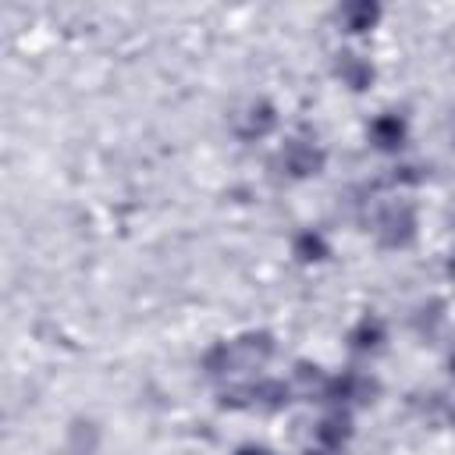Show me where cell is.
<instances>
[{
    "mask_svg": "<svg viewBox=\"0 0 455 455\" xmlns=\"http://www.w3.org/2000/svg\"><path fill=\"white\" fill-rule=\"evenodd\" d=\"M274 341L270 334H242L235 341H220L203 355V370L210 377H224V373H238V370H256L270 359Z\"/></svg>",
    "mask_w": 455,
    "mask_h": 455,
    "instance_id": "6da1fadb",
    "label": "cell"
},
{
    "mask_svg": "<svg viewBox=\"0 0 455 455\" xmlns=\"http://www.w3.org/2000/svg\"><path fill=\"white\" fill-rule=\"evenodd\" d=\"M377 235L387 249H405L416 238V213L409 203H395L377 217Z\"/></svg>",
    "mask_w": 455,
    "mask_h": 455,
    "instance_id": "7a4b0ae2",
    "label": "cell"
},
{
    "mask_svg": "<svg viewBox=\"0 0 455 455\" xmlns=\"http://www.w3.org/2000/svg\"><path fill=\"white\" fill-rule=\"evenodd\" d=\"M277 160H281V167H284L288 178H313V174L323 171V160L327 156H323V149L316 142L291 139V142H284V149L277 153Z\"/></svg>",
    "mask_w": 455,
    "mask_h": 455,
    "instance_id": "3957f363",
    "label": "cell"
},
{
    "mask_svg": "<svg viewBox=\"0 0 455 455\" xmlns=\"http://www.w3.org/2000/svg\"><path fill=\"white\" fill-rule=\"evenodd\" d=\"M323 395L334 398V402H345V405H348V402H373L377 380L366 377V373H359V370H348V373H341V377H331L327 387H323Z\"/></svg>",
    "mask_w": 455,
    "mask_h": 455,
    "instance_id": "277c9868",
    "label": "cell"
},
{
    "mask_svg": "<svg viewBox=\"0 0 455 455\" xmlns=\"http://www.w3.org/2000/svg\"><path fill=\"white\" fill-rule=\"evenodd\" d=\"M384 338H387V327H384V320L373 316V313L359 316V323L348 331V345H352L355 352H377V348L384 345Z\"/></svg>",
    "mask_w": 455,
    "mask_h": 455,
    "instance_id": "5b68a950",
    "label": "cell"
},
{
    "mask_svg": "<svg viewBox=\"0 0 455 455\" xmlns=\"http://www.w3.org/2000/svg\"><path fill=\"white\" fill-rule=\"evenodd\" d=\"M348 437H352V419H348L345 409H334V412H327V416L316 423V441H320L323 448L341 451V444H345Z\"/></svg>",
    "mask_w": 455,
    "mask_h": 455,
    "instance_id": "8992f818",
    "label": "cell"
},
{
    "mask_svg": "<svg viewBox=\"0 0 455 455\" xmlns=\"http://www.w3.org/2000/svg\"><path fill=\"white\" fill-rule=\"evenodd\" d=\"M334 71H338V78H341L348 89H366V85L373 82V64H370L366 57H359V53H338Z\"/></svg>",
    "mask_w": 455,
    "mask_h": 455,
    "instance_id": "52a82bcc",
    "label": "cell"
},
{
    "mask_svg": "<svg viewBox=\"0 0 455 455\" xmlns=\"http://www.w3.org/2000/svg\"><path fill=\"white\" fill-rule=\"evenodd\" d=\"M277 124V114L270 103H252L245 114H242V124H238V135L242 139H263L267 132H274Z\"/></svg>",
    "mask_w": 455,
    "mask_h": 455,
    "instance_id": "ba28073f",
    "label": "cell"
},
{
    "mask_svg": "<svg viewBox=\"0 0 455 455\" xmlns=\"http://www.w3.org/2000/svg\"><path fill=\"white\" fill-rule=\"evenodd\" d=\"M370 139H373L377 149H398L405 142V121L398 114H380L370 124Z\"/></svg>",
    "mask_w": 455,
    "mask_h": 455,
    "instance_id": "9c48e42d",
    "label": "cell"
},
{
    "mask_svg": "<svg viewBox=\"0 0 455 455\" xmlns=\"http://www.w3.org/2000/svg\"><path fill=\"white\" fill-rule=\"evenodd\" d=\"M291 252H295L302 263H320V259L331 256V245H327V238H323L320 231H302V235H295Z\"/></svg>",
    "mask_w": 455,
    "mask_h": 455,
    "instance_id": "30bf717a",
    "label": "cell"
},
{
    "mask_svg": "<svg viewBox=\"0 0 455 455\" xmlns=\"http://www.w3.org/2000/svg\"><path fill=\"white\" fill-rule=\"evenodd\" d=\"M377 18H380V7L377 4H348L341 11V21L348 25V32H366V28H373Z\"/></svg>",
    "mask_w": 455,
    "mask_h": 455,
    "instance_id": "8fae6325",
    "label": "cell"
},
{
    "mask_svg": "<svg viewBox=\"0 0 455 455\" xmlns=\"http://www.w3.org/2000/svg\"><path fill=\"white\" fill-rule=\"evenodd\" d=\"M235 455H274L270 448H259V444H245V448H238Z\"/></svg>",
    "mask_w": 455,
    "mask_h": 455,
    "instance_id": "7c38bea8",
    "label": "cell"
},
{
    "mask_svg": "<svg viewBox=\"0 0 455 455\" xmlns=\"http://www.w3.org/2000/svg\"><path fill=\"white\" fill-rule=\"evenodd\" d=\"M306 455H338L334 448H316V451H306Z\"/></svg>",
    "mask_w": 455,
    "mask_h": 455,
    "instance_id": "4fadbf2b",
    "label": "cell"
},
{
    "mask_svg": "<svg viewBox=\"0 0 455 455\" xmlns=\"http://www.w3.org/2000/svg\"><path fill=\"white\" fill-rule=\"evenodd\" d=\"M448 274H451V277H455V256H451V263H448Z\"/></svg>",
    "mask_w": 455,
    "mask_h": 455,
    "instance_id": "5bb4252c",
    "label": "cell"
},
{
    "mask_svg": "<svg viewBox=\"0 0 455 455\" xmlns=\"http://www.w3.org/2000/svg\"><path fill=\"white\" fill-rule=\"evenodd\" d=\"M451 373H455V352H451Z\"/></svg>",
    "mask_w": 455,
    "mask_h": 455,
    "instance_id": "9a60e30c",
    "label": "cell"
}]
</instances>
